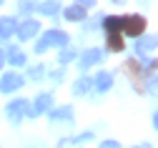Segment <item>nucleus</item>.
I'll list each match as a JSON object with an SVG mask.
<instances>
[{"mask_svg": "<svg viewBox=\"0 0 158 148\" xmlns=\"http://www.w3.org/2000/svg\"><path fill=\"white\" fill-rule=\"evenodd\" d=\"M153 48H158V35L141 38V40L135 43V53H138V55H143V53H148V50H153Z\"/></svg>", "mask_w": 158, "mask_h": 148, "instance_id": "nucleus-9", "label": "nucleus"}, {"mask_svg": "<svg viewBox=\"0 0 158 148\" xmlns=\"http://www.w3.org/2000/svg\"><path fill=\"white\" fill-rule=\"evenodd\" d=\"M23 116L25 118H35V111H33V105L25 98H18V100H13L8 105V118H10V123H20Z\"/></svg>", "mask_w": 158, "mask_h": 148, "instance_id": "nucleus-2", "label": "nucleus"}, {"mask_svg": "<svg viewBox=\"0 0 158 148\" xmlns=\"http://www.w3.org/2000/svg\"><path fill=\"white\" fill-rule=\"evenodd\" d=\"M123 70L128 73V78H131V83H133V88H135V91H143V83H141V78H143V73H146L143 63H138L135 58H128V60L123 63Z\"/></svg>", "mask_w": 158, "mask_h": 148, "instance_id": "nucleus-3", "label": "nucleus"}, {"mask_svg": "<svg viewBox=\"0 0 158 148\" xmlns=\"http://www.w3.org/2000/svg\"><path fill=\"white\" fill-rule=\"evenodd\" d=\"M146 88H148V93H153V95H158V75H153V78L148 80V86H146Z\"/></svg>", "mask_w": 158, "mask_h": 148, "instance_id": "nucleus-21", "label": "nucleus"}, {"mask_svg": "<svg viewBox=\"0 0 158 148\" xmlns=\"http://www.w3.org/2000/svg\"><path fill=\"white\" fill-rule=\"evenodd\" d=\"M8 60L13 63V66H23L25 63V53H20L18 48H8Z\"/></svg>", "mask_w": 158, "mask_h": 148, "instance_id": "nucleus-18", "label": "nucleus"}, {"mask_svg": "<svg viewBox=\"0 0 158 148\" xmlns=\"http://www.w3.org/2000/svg\"><path fill=\"white\" fill-rule=\"evenodd\" d=\"M90 86H93V80H90L88 75H83V78H78V80H75V86H73V93H75V95H81V93H88V91H90Z\"/></svg>", "mask_w": 158, "mask_h": 148, "instance_id": "nucleus-16", "label": "nucleus"}, {"mask_svg": "<svg viewBox=\"0 0 158 148\" xmlns=\"http://www.w3.org/2000/svg\"><path fill=\"white\" fill-rule=\"evenodd\" d=\"M123 38L121 35H118V33H108V40H106V48L108 50H113V53H121L123 50Z\"/></svg>", "mask_w": 158, "mask_h": 148, "instance_id": "nucleus-13", "label": "nucleus"}, {"mask_svg": "<svg viewBox=\"0 0 158 148\" xmlns=\"http://www.w3.org/2000/svg\"><path fill=\"white\" fill-rule=\"evenodd\" d=\"M153 125H156V128H158V113L153 116Z\"/></svg>", "mask_w": 158, "mask_h": 148, "instance_id": "nucleus-25", "label": "nucleus"}, {"mask_svg": "<svg viewBox=\"0 0 158 148\" xmlns=\"http://www.w3.org/2000/svg\"><path fill=\"white\" fill-rule=\"evenodd\" d=\"M101 58H103V50H98V48H88V50H83L81 60H78V66H81V70H88V68L95 66Z\"/></svg>", "mask_w": 158, "mask_h": 148, "instance_id": "nucleus-7", "label": "nucleus"}, {"mask_svg": "<svg viewBox=\"0 0 158 148\" xmlns=\"http://www.w3.org/2000/svg\"><path fill=\"white\" fill-rule=\"evenodd\" d=\"M110 86H113V75H110V73H106V70H101V73L95 75V88L101 91V93H103V91H108Z\"/></svg>", "mask_w": 158, "mask_h": 148, "instance_id": "nucleus-14", "label": "nucleus"}, {"mask_svg": "<svg viewBox=\"0 0 158 148\" xmlns=\"http://www.w3.org/2000/svg\"><path fill=\"white\" fill-rule=\"evenodd\" d=\"M143 30H146V18H141V15H128V18H123V33H126L128 38L143 35Z\"/></svg>", "mask_w": 158, "mask_h": 148, "instance_id": "nucleus-4", "label": "nucleus"}, {"mask_svg": "<svg viewBox=\"0 0 158 148\" xmlns=\"http://www.w3.org/2000/svg\"><path fill=\"white\" fill-rule=\"evenodd\" d=\"M75 5H81V8H93L95 0H75Z\"/></svg>", "mask_w": 158, "mask_h": 148, "instance_id": "nucleus-22", "label": "nucleus"}, {"mask_svg": "<svg viewBox=\"0 0 158 148\" xmlns=\"http://www.w3.org/2000/svg\"><path fill=\"white\" fill-rule=\"evenodd\" d=\"M103 28H106L108 33H121V30H123V18H121V15H108V18H103Z\"/></svg>", "mask_w": 158, "mask_h": 148, "instance_id": "nucleus-11", "label": "nucleus"}, {"mask_svg": "<svg viewBox=\"0 0 158 148\" xmlns=\"http://www.w3.org/2000/svg\"><path fill=\"white\" fill-rule=\"evenodd\" d=\"M63 15H65L68 20H73V23H78V20L85 18V8H81V5H70V8L63 10Z\"/></svg>", "mask_w": 158, "mask_h": 148, "instance_id": "nucleus-15", "label": "nucleus"}, {"mask_svg": "<svg viewBox=\"0 0 158 148\" xmlns=\"http://www.w3.org/2000/svg\"><path fill=\"white\" fill-rule=\"evenodd\" d=\"M73 58H75V50H70V48L60 50V55H58V60H60V66H65V63H70Z\"/></svg>", "mask_w": 158, "mask_h": 148, "instance_id": "nucleus-19", "label": "nucleus"}, {"mask_svg": "<svg viewBox=\"0 0 158 148\" xmlns=\"http://www.w3.org/2000/svg\"><path fill=\"white\" fill-rule=\"evenodd\" d=\"M65 43H68V35H65L63 30H48V33H43V38L35 43V53H45V50L53 48V45L63 48Z\"/></svg>", "mask_w": 158, "mask_h": 148, "instance_id": "nucleus-1", "label": "nucleus"}, {"mask_svg": "<svg viewBox=\"0 0 158 148\" xmlns=\"http://www.w3.org/2000/svg\"><path fill=\"white\" fill-rule=\"evenodd\" d=\"M135 148H151V143H143V146H135Z\"/></svg>", "mask_w": 158, "mask_h": 148, "instance_id": "nucleus-27", "label": "nucleus"}, {"mask_svg": "<svg viewBox=\"0 0 158 148\" xmlns=\"http://www.w3.org/2000/svg\"><path fill=\"white\" fill-rule=\"evenodd\" d=\"M0 3H3V0H0Z\"/></svg>", "mask_w": 158, "mask_h": 148, "instance_id": "nucleus-29", "label": "nucleus"}, {"mask_svg": "<svg viewBox=\"0 0 158 148\" xmlns=\"http://www.w3.org/2000/svg\"><path fill=\"white\" fill-rule=\"evenodd\" d=\"M3 63H5V55H3V53H0V68H3Z\"/></svg>", "mask_w": 158, "mask_h": 148, "instance_id": "nucleus-26", "label": "nucleus"}, {"mask_svg": "<svg viewBox=\"0 0 158 148\" xmlns=\"http://www.w3.org/2000/svg\"><path fill=\"white\" fill-rule=\"evenodd\" d=\"M101 148H121V146H118L115 141H103V143H101Z\"/></svg>", "mask_w": 158, "mask_h": 148, "instance_id": "nucleus-23", "label": "nucleus"}, {"mask_svg": "<svg viewBox=\"0 0 158 148\" xmlns=\"http://www.w3.org/2000/svg\"><path fill=\"white\" fill-rule=\"evenodd\" d=\"M50 118H53V121H70V118H73V108H70V105H63V108L53 111Z\"/></svg>", "mask_w": 158, "mask_h": 148, "instance_id": "nucleus-17", "label": "nucleus"}, {"mask_svg": "<svg viewBox=\"0 0 158 148\" xmlns=\"http://www.w3.org/2000/svg\"><path fill=\"white\" fill-rule=\"evenodd\" d=\"M23 86V78L18 73H5L3 78H0V93H13Z\"/></svg>", "mask_w": 158, "mask_h": 148, "instance_id": "nucleus-6", "label": "nucleus"}, {"mask_svg": "<svg viewBox=\"0 0 158 148\" xmlns=\"http://www.w3.org/2000/svg\"><path fill=\"white\" fill-rule=\"evenodd\" d=\"M38 30H40V23H38V20H23V23L15 28V33H18V38H20V40H30V38H35Z\"/></svg>", "mask_w": 158, "mask_h": 148, "instance_id": "nucleus-5", "label": "nucleus"}, {"mask_svg": "<svg viewBox=\"0 0 158 148\" xmlns=\"http://www.w3.org/2000/svg\"><path fill=\"white\" fill-rule=\"evenodd\" d=\"M63 78H65V70H55L53 73V80H63Z\"/></svg>", "mask_w": 158, "mask_h": 148, "instance_id": "nucleus-24", "label": "nucleus"}, {"mask_svg": "<svg viewBox=\"0 0 158 148\" xmlns=\"http://www.w3.org/2000/svg\"><path fill=\"white\" fill-rule=\"evenodd\" d=\"M113 3H123V0H113Z\"/></svg>", "mask_w": 158, "mask_h": 148, "instance_id": "nucleus-28", "label": "nucleus"}, {"mask_svg": "<svg viewBox=\"0 0 158 148\" xmlns=\"http://www.w3.org/2000/svg\"><path fill=\"white\" fill-rule=\"evenodd\" d=\"M45 73V68L43 66H35V68H30V73H28V78H33V80H40V75Z\"/></svg>", "mask_w": 158, "mask_h": 148, "instance_id": "nucleus-20", "label": "nucleus"}, {"mask_svg": "<svg viewBox=\"0 0 158 148\" xmlns=\"http://www.w3.org/2000/svg\"><path fill=\"white\" fill-rule=\"evenodd\" d=\"M50 108H53V95H50V93H40V95H35V105H33L35 116H38V113H48Z\"/></svg>", "mask_w": 158, "mask_h": 148, "instance_id": "nucleus-8", "label": "nucleus"}, {"mask_svg": "<svg viewBox=\"0 0 158 148\" xmlns=\"http://www.w3.org/2000/svg\"><path fill=\"white\" fill-rule=\"evenodd\" d=\"M15 28H18V23H15V18H0V38H3V40L13 38Z\"/></svg>", "mask_w": 158, "mask_h": 148, "instance_id": "nucleus-10", "label": "nucleus"}, {"mask_svg": "<svg viewBox=\"0 0 158 148\" xmlns=\"http://www.w3.org/2000/svg\"><path fill=\"white\" fill-rule=\"evenodd\" d=\"M38 10H40L43 15H58V13H60L63 8H60V3H58V0H45V3H40V5H38Z\"/></svg>", "mask_w": 158, "mask_h": 148, "instance_id": "nucleus-12", "label": "nucleus"}]
</instances>
